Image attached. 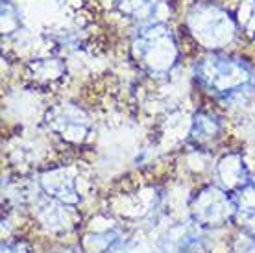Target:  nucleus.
I'll return each instance as SVG.
<instances>
[{
  "label": "nucleus",
  "instance_id": "f257e3e1",
  "mask_svg": "<svg viewBox=\"0 0 255 253\" xmlns=\"http://www.w3.org/2000/svg\"><path fill=\"white\" fill-rule=\"evenodd\" d=\"M192 211L196 220H200L204 226H220L222 222L230 220L237 207L228 194L218 190H207L196 198V205Z\"/></svg>",
  "mask_w": 255,
  "mask_h": 253
}]
</instances>
